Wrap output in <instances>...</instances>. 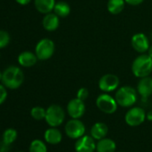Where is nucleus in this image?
Listing matches in <instances>:
<instances>
[{
	"mask_svg": "<svg viewBox=\"0 0 152 152\" xmlns=\"http://www.w3.org/2000/svg\"><path fill=\"white\" fill-rule=\"evenodd\" d=\"M24 81V73L22 69L15 65L8 66L2 74V84L7 89L16 90L22 86Z\"/></svg>",
	"mask_w": 152,
	"mask_h": 152,
	"instance_id": "nucleus-1",
	"label": "nucleus"
},
{
	"mask_svg": "<svg viewBox=\"0 0 152 152\" xmlns=\"http://www.w3.org/2000/svg\"><path fill=\"white\" fill-rule=\"evenodd\" d=\"M132 72L135 77L140 79L149 76L152 72V57L148 54H140L132 64Z\"/></svg>",
	"mask_w": 152,
	"mask_h": 152,
	"instance_id": "nucleus-2",
	"label": "nucleus"
},
{
	"mask_svg": "<svg viewBox=\"0 0 152 152\" xmlns=\"http://www.w3.org/2000/svg\"><path fill=\"white\" fill-rule=\"evenodd\" d=\"M137 90L132 86H123L116 90L115 99L118 104L123 107H130L137 101Z\"/></svg>",
	"mask_w": 152,
	"mask_h": 152,
	"instance_id": "nucleus-3",
	"label": "nucleus"
},
{
	"mask_svg": "<svg viewBox=\"0 0 152 152\" xmlns=\"http://www.w3.org/2000/svg\"><path fill=\"white\" fill-rule=\"evenodd\" d=\"M65 118V112L64 108L59 106L53 104L46 109L45 120L50 127H57L61 125Z\"/></svg>",
	"mask_w": 152,
	"mask_h": 152,
	"instance_id": "nucleus-4",
	"label": "nucleus"
},
{
	"mask_svg": "<svg viewBox=\"0 0 152 152\" xmlns=\"http://www.w3.org/2000/svg\"><path fill=\"white\" fill-rule=\"evenodd\" d=\"M56 46L52 39H42L35 47V54L39 60L45 61L51 58L55 53Z\"/></svg>",
	"mask_w": 152,
	"mask_h": 152,
	"instance_id": "nucleus-5",
	"label": "nucleus"
},
{
	"mask_svg": "<svg viewBox=\"0 0 152 152\" xmlns=\"http://www.w3.org/2000/svg\"><path fill=\"white\" fill-rule=\"evenodd\" d=\"M96 105L98 108L105 114H114L117 110V102L115 98H113L108 93L100 94L96 99Z\"/></svg>",
	"mask_w": 152,
	"mask_h": 152,
	"instance_id": "nucleus-6",
	"label": "nucleus"
},
{
	"mask_svg": "<svg viewBox=\"0 0 152 152\" xmlns=\"http://www.w3.org/2000/svg\"><path fill=\"white\" fill-rule=\"evenodd\" d=\"M64 131L69 138L77 140L84 135L86 128L84 124L81 120L72 118L66 123Z\"/></svg>",
	"mask_w": 152,
	"mask_h": 152,
	"instance_id": "nucleus-7",
	"label": "nucleus"
},
{
	"mask_svg": "<svg viewBox=\"0 0 152 152\" xmlns=\"http://www.w3.org/2000/svg\"><path fill=\"white\" fill-rule=\"evenodd\" d=\"M120 80L118 76L114 73H107L101 76L99 81V88L100 91L106 93L112 92L118 89Z\"/></svg>",
	"mask_w": 152,
	"mask_h": 152,
	"instance_id": "nucleus-8",
	"label": "nucleus"
},
{
	"mask_svg": "<svg viewBox=\"0 0 152 152\" xmlns=\"http://www.w3.org/2000/svg\"><path fill=\"white\" fill-rule=\"evenodd\" d=\"M147 115L143 108L140 107H133L127 111L124 119L128 125L138 126L140 125L146 119Z\"/></svg>",
	"mask_w": 152,
	"mask_h": 152,
	"instance_id": "nucleus-9",
	"label": "nucleus"
},
{
	"mask_svg": "<svg viewBox=\"0 0 152 152\" xmlns=\"http://www.w3.org/2000/svg\"><path fill=\"white\" fill-rule=\"evenodd\" d=\"M66 110H67L68 115L72 118L79 119L84 115L86 107H85L83 100H82L78 98H75V99H71L68 102Z\"/></svg>",
	"mask_w": 152,
	"mask_h": 152,
	"instance_id": "nucleus-10",
	"label": "nucleus"
},
{
	"mask_svg": "<svg viewBox=\"0 0 152 152\" xmlns=\"http://www.w3.org/2000/svg\"><path fill=\"white\" fill-rule=\"evenodd\" d=\"M131 44L132 48L140 53V54H144L146 52H148L150 44H149V40L148 39V37L141 32L139 33H135L131 39Z\"/></svg>",
	"mask_w": 152,
	"mask_h": 152,
	"instance_id": "nucleus-11",
	"label": "nucleus"
},
{
	"mask_svg": "<svg viewBox=\"0 0 152 152\" xmlns=\"http://www.w3.org/2000/svg\"><path fill=\"white\" fill-rule=\"evenodd\" d=\"M74 148L76 152H94L96 149V143L91 136L83 135L77 139Z\"/></svg>",
	"mask_w": 152,
	"mask_h": 152,
	"instance_id": "nucleus-12",
	"label": "nucleus"
},
{
	"mask_svg": "<svg viewBox=\"0 0 152 152\" xmlns=\"http://www.w3.org/2000/svg\"><path fill=\"white\" fill-rule=\"evenodd\" d=\"M137 92L141 96L143 99H147L152 95V77L140 78L137 84Z\"/></svg>",
	"mask_w": 152,
	"mask_h": 152,
	"instance_id": "nucleus-13",
	"label": "nucleus"
},
{
	"mask_svg": "<svg viewBox=\"0 0 152 152\" xmlns=\"http://www.w3.org/2000/svg\"><path fill=\"white\" fill-rule=\"evenodd\" d=\"M59 16H57L55 13L46 14L42 19V26L48 31H55L59 27L60 20Z\"/></svg>",
	"mask_w": 152,
	"mask_h": 152,
	"instance_id": "nucleus-14",
	"label": "nucleus"
},
{
	"mask_svg": "<svg viewBox=\"0 0 152 152\" xmlns=\"http://www.w3.org/2000/svg\"><path fill=\"white\" fill-rule=\"evenodd\" d=\"M38 60L36 54L31 51H23L18 56V63L23 67H31L36 64Z\"/></svg>",
	"mask_w": 152,
	"mask_h": 152,
	"instance_id": "nucleus-15",
	"label": "nucleus"
},
{
	"mask_svg": "<svg viewBox=\"0 0 152 152\" xmlns=\"http://www.w3.org/2000/svg\"><path fill=\"white\" fill-rule=\"evenodd\" d=\"M107 132H108L107 125L105 123H101V122L96 123L95 124H93V126L91 129V136L94 140H98L105 138Z\"/></svg>",
	"mask_w": 152,
	"mask_h": 152,
	"instance_id": "nucleus-16",
	"label": "nucleus"
},
{
	"mask_svg": "<svg viewBox=\"0 0 152 152\" xmlns=\"http://www.w3.org/2000/svg\"><path fill=\"white\" fill-rule=\"evenodd\" d=\"M56 0H34V6L38 12L46 15L54 10Z\"/></svg>",
	"mask_w": 152,
	"mask_h": 152,
	"instance_id": "nucleus-17",
	"label": "nucleus"
},
{
	"mask_svg": "<svg viewBox=\"0 0 152 152\" xmlns=\"http://www.w3.org/2000/svg\"><path fill=\"white\" fill-rule=\"evenodd\" d=\"M62 133L61 132L56 129V127H50L48 130H46L44 133V138L45 140L52 145H56L61 142L62 140Z\"/></svg>",
	"mask_w": 152,
	"mask_h": 152,
	"instance_id": "nucleus-18",
	"label": "nucleus"
},
{
	"mask_svg": "<svg viewBox=\"0 0 152 152\" xmlns=\"http://www.w3.org/2000/svg\"><path fill=\"white\" fill-rule=\"evenodd\" d=\"M116 148L115 142L111 139L103 138L96 144L97 152H115Z\"/></svg>",
	"mask_w": 152,
	"mask_h": 152,
	"instance_id": "nucleus-19",
	"label": "nucleus"
},
{
	"mask_svg": "<svg viewBox=\"0 0 152 152\" xmlns=\"http://www.w3.org/2000/svg\"><path fill=\"white\" fill-rule=\"evenodd\" d=\"M124 0H108L107 1V11L114 15H119L123 12L125 7Z\"/></svg>",
	"mask_w": 152,
	"mask_h": 152,
	"instance_id": "nucleus-20",
	"label": "nucleus"
},
{
	"mask_svg": "<svg viewBox=\"0 0 152 152\" xmlns=\"http://www.w3.org/2000/svg\"><path fill=\"white\" fill-rule=\"evenodd\" d=\"M54 13L60 18L67 17L71 13V7L65 1H58L56 3L54 7Z\"/></svg>",
	"mask_w": 152,
	"mask_h": 152,
	"instance_id": "nucleus-21",
	"label": "nucleus"
},
{
	"mask_svg": "<svg viewBox=\"0 0 152 152\" xmlns=\"http://www.w3.org/2000/svg\"><path fill=\"white\" fill-rule=\"evenodd\" d=\"M17 136H18V133L15 129L8 128L3 133V141L7 145L12 144L13 142H15L16 140Z\"/></svg>",
	"mask_w": 152,
	"mask_h": 152,
	"instance_id": "nucleus-22",
	"label": "nucleus"
},
{
	"mask_svg": "<svg viewBox=\"0 0 152 152\" xmlns=\"http://www.w3.org/2000/svg\"><path fill=\"white\" fill-rule=\"evenodd\" d=\"M29 152H48V148L42 140H34L30 144Z\"/></svg>",
	"mask_w": 152,
	"mask_h": 152,
	"instance_id": "nucleus-23",
	"label": "nucleus"
},
{
	"mask_svg": "<svg viewBox=\"0 0 152 152\" xmlns=\"http://www.w3.org/2000/svg\"><path fill=\"white\" fill-rule=\"evenodd\" d=\"M31 115L37 121L43 120L46 117V109L42 107H34L31 110Z\"/></svg>",
	"mask_w": 152,
	"mask_h": 152,
	"instance_id": "nucleus-24",
	"label": "nucleus"
},
{
	"mask_svg": "<svg viewBox=\"0 0 152 152\" xmlns=\"http://www.w3.org/2000/svg\"><path fill=\"white\" fill-rule=\"evenodd\" d=\"M10 35L7 31L0 30V49L6 48L10 42Z\"/></svg>",
	"mask_w": 152,
	"mask_h": 152,
	"instance_id": "nucleus-25",
	"label": "nucleus"
},
{
	"mask_svg": "<svg viewBox=\"0 0 152 152\" xmlns=\"http://www.w3.org/2000/svg\"><path fill=\"white\" fill-rule=\"evenodd\" d=\"M88 97H89V91L85 87H83V88L79 89L78 91H77V94H76V98H78V99H82L83 101H85L88 99Z\"/></svg>",
	"mask_w": 152,
	"mask_h": 152,
	"instance_id": "nucleus-26",
	"label": "nucleus"
},
{
	"mask_svg": "<svg viewBox=\"0 0 152 152\" xmlns=\"http://www.w3.org/2000/svg\"><path fill=\"white\" fill-rule=\"evenodd\" d=\"M7 98V87L4 84H0V105H2Z\"/></svg>",
	"mask_w": 152,
	"mask_h": 152,
	"instance_id": "nucleus-27",
	"label": "nucleus"
},
{
	"mask_svg": "<svg viewBox=\"0 0 152 152\" xmlns=\"http://www.w3.org/2000/svg\"><path fill=\"white\" fill-rule=\"evenodd\" d=\"M125 3L130 5V6H139L140 5L141 3H143L144 0H124Z\"/></svg>",
	"mask_w": 152,
	"mask_h": 152,
	"instance_id": "nucleus-28",
	"label": "nucleus"
},
{
	"mask_svg": "<svg viewBox=\"0 0 152 152\" xmlns=\"http://www.w3.org/2000/svg\"><path fill=\"white\" fill-rule=\"evenodd\" d=\"M15 1H16V3H18L21 6H26L31 3V0H15Z\"/></svg>",
	"mask_w": 152,
	"mask_h": 152,
	"instance_id": "nucleus-29",
	"label": "nucleus"
},
{
	"mask_svg": "<svg viewBox=\"0 0 152 152\" xmlns=\"http://www.w3.org/2000/svg\"><path fill=\"white\" fill-rule=\"evenodd\" d=\"M147 118H148L149 121H152V111H149V112L147 114Z\"/></svg>",
	"mask_w": 152,
	"mask_h": 152,
	"instance_id": "nucleus-30",
	"label": "nucleus"
},
{
	"mask_svg": "<svg viewBox=\"0 0 152 152\" xmlns=\"http://www.w3.org/2000/svg\"><path fill=\"white\" fill-rule=\"evenodd\" d=\"M147 54H148L150 57H152V45L149 47V48H148V50Z\"/></svg>",
	"mask_w": 152,
	"mask_h": 152,
	"instance_id": "nucleus-31",
	"label": "nucleus"
},
{
	"mask_svg": "<svg viewBox=\"0 0 152 152\" xmlns=\"http://www.w3.org/2000/svg\"><path fill=\"white\" fill-rule=\"evenodd\" d=\"M2 74H3V72H1V71H0V81L2 80Z\"/></svg>",
	"mask_w": 152,
	"mask_h": 152,
	"instance_id": "nucleus-32",
	"label": "nucleus"
},
{
	"mask_svg": "<svg viewBox=\"0 0 152 152\" xmlns=\"http://www.w3.org/2000/svg\"><path fill=\"white\" fill-rule=\"evenodd\" d=\"M0 56H1V53H0Z\"/></svg>",
	"mask_w": 152,
	"mask_h": 152,
	"instance_id": "nucleus-33",
	"label": "nucleus"
},
{
	"mask_svg": "<svg viewBox=\"0 0 152 152\" xmlns=\"http://www.w3.org/2000/svg\"><path fill=\"white\" fill-rule=\"evenodd\" d=\"M19 152H23V151H19Z\"/></svg>",
	"mask_w": 152,
	"mask_h": 152,
	"instance_id": "nucleus-34",
	"label": "nucleus"
}]
</instances>
